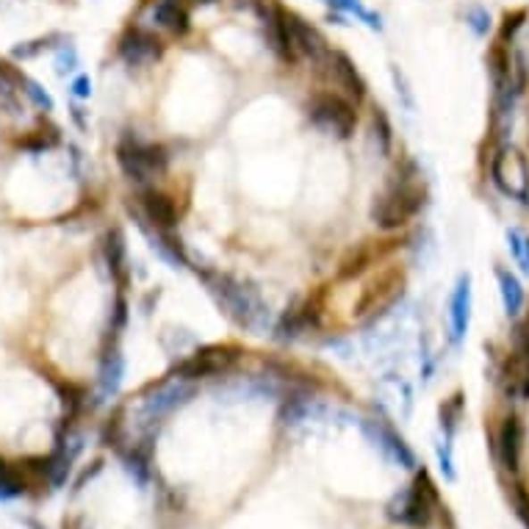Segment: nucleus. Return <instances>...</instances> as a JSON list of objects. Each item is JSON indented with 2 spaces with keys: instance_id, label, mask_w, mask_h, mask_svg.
Listing matches in <instances>:
<instances>
[{
  "instance_id": "f3484780",
  "label": "nucleus",
  "mask_w": 529,
  "mask_h": 529,
  "mask_svg": "<svg viewBox=\"0 0 529 529\" xmlns=\"http://www.w3.org/2000/svg\"><path fill=\"white\" fill-rule=\"evenodd\" d=\"M521 441H524L521 422L516 419V416H508L505 424H502V430H499L496 452H499V460H502V466L510 471V474H516V471H518V460H521Z\"/></svg>"
},
{
  "instance_id": "cd10ccee",
  "label": "nucleus",
  "mask_w": 529,
  "mask_h": 529,
  "mask_svg": "<svg viewBox=\"0 0 529 529\" xmlns=\"http://www.w3.org/2000/svg\"><path fill=\"white\" fill-rule=\"evenodd\" d=\"M55 145H59V133L55 130H50V133L37 130V133L28 136L25 142H20V147L28 150V153H45V150H53Z\"/></svg>"
},
{
  "instance_id": "6ab92c4d",
  "label": "nucleus",
  "mask_w": 529,
  "mask_h": 529,
  "mask_svg": "<svg viewBox=\"0 0 529 529\" xmlns=\"http://www.w3.org/2000/svg\"><path fill=\"white\" fill-rule=\"evenodd\" d=\"M122 374H125V357L120 349H108L100 360V374H97V385H100V397L111 399L122 385Z\"/></svg>"
},
{
  "instance_id": "79ce46f5",
  "label": "nucleus",
  "mask_w": 529,
  "mask_h": 529,
  "mask_svg": "<svg viewBox=\"0 0 529 529\" xmlns=\"http://www.w3.org/2000/svg\"><path fill=\"white\" fill-rule=\"evenodd\" d=\"M521 397L529 399V369H526V374L521 377Z\"/></svg>"
},
{
  "instance_id": "aec40b11",
  "label": "nucleus",
  "mask_w": 529,
  "mask_h": 529,
  "mask_svg": "<svg viewBox=\"0 0 529 529\" xmlns=\"http://www.w3.org/2000/svg\"><path fill=\"white\" fill-rule=\"evenodd\" d=\"M319 327V311H316V305L314 302H305L302 308H297V311H291V314H286L283 316V322H281V332H283V341L286 339H302L305 332H311V330H316Z\"/></svg>"
},
{
  "instance_id": "dca6fc26",
  "label": "nucleus",
  "mask_w": 529,
  "mask_h": 529,
  "mask_svg": "<svg viewBox=\"0 0 529 529\" xmlns=\"http://www.w3.org/2000/svg\"><path fill=\"white\" fill-rule=\"evenodd\" d=\"M449 322H452V341L460 344L471 324V277L468 274L458 277V286L449 302Z\"/></svg>"
},
{
  "instance_id": "a211bd4d",
  "label": "nucleus",
  "mask_w": 529,
  "mask_h": 529,
  "mask_svg": "<svg viewBox=\"0 0 529 529\" xmlns=\"http://www.w3.org/2000/svg\"><path fill=\"white\" fill-rule=\"evenodd\" d=\"M153 22H155V28H161V31L172 34V37H183L191 28V17H189L186 6L178 4V0H155Z\"/></svg>"
},
{
  "instance_id": "72a5a7b5",
  "label": "nucleus",
  "mask_w": 529,
  "mask_h": 529,
  "mask_svg": "<svg viewBox=\"0 0 529 529\" xmlns=\"http://www.w3.org/2000/svg\"><path fill=\"white\" fill-rule=\"evenodd\" d=\"M50 47V37L47 39H37V42H25V45H20V47H14L12 50V55L14 59H34V55H39L42 50H47Z\"/></svg>"
},
{
  "instance_id": "e433bc0d",
  "label": "nucleus",
  "mask_w": 529,
  "mask_h": 529,
  "mask_svg": "<svg viewBox=\"0 0 529 529\" xmlns=\"http://www.w3.org/2000/svg\"><path fill=\"white\" fill-rule=\"evenodd\" d=\"M100 471H103V460H95V463H92V468H87V471H83V474L75 480V491H80L87 483H92V480L100 474Z\"/></svg>"
},
{
  "instance_id": "a19ab883",
  "label": "nucleus",
  "mask_w": 529,
  "mask_h": 529,
  "mask_svg": "<svg viewBox=\"0 0 529 529\" xmlns=\"http://www.w3.org/2000/svg\"><path fill=\"white\" fill-rule=\"evenodd\" d=\"M178 4H183V6H211V4H216V0H178Z\"/></svg>"
},
{
  "instance_id": "473e14b6",
  "label": "nucleus",
  "mask_w": 529,
  "mask_h": 529,
  "mask_svg": "<svg viewBox=\"0 0 529 529\" xmlns=\"http://www.w3.org/2000/svg\"><path fill=\"white\" fill-rule=\"evenodd\" d=\"M513 508H516V516L521 518V524L529 529V493H526L524 485L513 488Z\"/></svg>"
},
{
  "instance_id": "2eb2a0df",
  "label": "nucleus",
  "mask_w": 529,
  "mask_h": 529,
  "mask_svg": "<svg viewBox=\"0 0 529 529\" xmlns=\"http://www.w3.org/2000/svg\"><path fill=\"white\" fill-rule=\"evenodd\" d=\"M286 22H289V37H291L294 53L308 55L311 62H322L330 47H327L324 37L316 31V28L311 22L299 20L297 14H286Z\"/></svg>"
},
{
  "instance_id": "bb28decb",
  "label": "nucleus",
  "mask_w": 529,
  "mask_h": 529,
  "mask_svg": "<svg viewBox=\"0 0 529 529\" xmlns=\"http://www.w3.org/2000/svg\"><path fill=\"white\" fill-rule=\"evenodd\" d=\"M372 125H374V139H380V155H388L394 145V133H391V122H388V117L382 114V108L374 111Z\"/></svg>"
},
{
  "instance_id": "f8f14e48",
  "label": "nucleus",
  "mask_w": 529,
  "mask_h": 529,
  "mask_svg": "<svg viewBox=\"0 0 529 529\" xmlns=\"http://www.w3.org/2000/svg\"><path fill=\"white\" fill-rule=\"evenodd\" d=\"M402 286H405V281H402V274H397V272L380 277V281H374L364 291V297L357 299L355 316L357 319H369V316L382 314L385 308H391V305L397 302V297H402Z\"/></svg>"
},
{
  "instance_id": "7ed1b4c3",
  "label": "nucleus",
  "mask_w": 529,
  "mask_h": 529,
  "mask_svg": "<svg viewBox=\"0 0 529 529\" xmlns=\"http://www.w3.org/2000/svg\"><path fill=\"white\" fill-rule=\"evenodd\" d=\"M117 164L128 181L150 183L170 170V150L161 142H142L136 136H122L117 145Z\"/></svg>"
},
{
  "instance_id": "4468645a",
  "label": "nucleus",
  "mask_w": 529,
  "mask_h": 529,
  "mask_svg": "<svg viewBox=\"0 0 529 529\" xmlns=\"http://www.w3.org/2000/svg\"><path fill=\"white\" fill-rule=\"evenodd\" d=\"M286 14L281 6H274L266 0L264 6V28H266V39H269V47L274 50V55L281 62H289L294 64L297 62V53H294V45H291V37H289V22H286Z\"/></svg>"
},
{
  "instance_id": "f257e3e1",
  "label": "nucleus",
  "mask_w": 529,
  "mask_h": 529,
  "mask_svg": "<svg viewBox=\"0 0 529 529\" xmlns=\"http://www.w3.org/2000/svg\"><path fill=\"white\" fill-rule=\"evenodd\" d=\"M424 197H427L424 181L413 170V164H407V170L397 172V178L374 200L372 222L380 231H399L422 211Z\"/></svg>"
},
{
  "instance_id": "ddd939ff",
  "label": "nucleus",
  "mask_w": 529,
  "mask_h": 529,
  "mask_svg": "<svg viewBox=\"0 0 529 529\" xmlns=\"http://www.w3.org/2000/svg\"><path fill=\"white\" fill-rule=\"evenodd\" d=\"M139 206H142V216L150 222V228L164 231V233H175L178 228V203L170 197V194H164L158 189H145L142 197H139Z\"/></svg>"
},
{
  "instance_id": "9d476101",
  "label": "nucleus",
  "mask_w": 529,
  "mask_h": 529,
  "mask_svg": "<svg viewBox=\"0 0 529 529\" xmlns=\"http://www.w3.org/2000/svg\"><path fill=\"white\" fill-rule=\"evenodd\" d=\"M117 53L128 67H150L164 55V42L145 28H128L117 42Z\"/></svg>"
},
{
  "instance_id": "412c9836",
  "label": "nucleus",
  "mask_w": 529,
  "mask_h": 529,
  "mask_svg": "<svg viewBox=\"0 0 529 529\" xmlns=\"http://www.w3.org/2000/svg\"><path fill=\"white\" fill-rule=\"evenodd\" d=\"M103 256H105V264H108L111 277H117V281H125V277H128V244H125L122 231H117V228L108 231L105 244H103Z\"/></svg>"
},
{
  "instance_id": "58836bf2",
  "label": "nucleus",
  "mask_w": 529,
  "mask_h": 529,
  "mask_svg": "<svg viewBox=\"0 0 529 529\" xmlns=\"http://www.w3.org/2000/svg\"><path fill=\"white\" fill-rule=\"evenodd\" d=\"M394 83H397V95H402V100H405V105L413 111V95H410V89H407V83H405V75L399 72V70H394Z\"/></svg>"
},
{
  "instance_id": "1a4fd4ad",
  "label": "nucleus",
  "mask_w": 529,
  "mask_h": 529,
  "mask_svg": "<svg viewBox=\"0 0 529 529\" xmlns=\"http://www.w3.org/2000/svg\"><path fill=\"white\" fill-rule=\"evenodd\" d=\"M319 67H324L327 80L332 83L336 89L344 92V97H349L355 105L366 97V80L360 78L357 67L349 62V55L339 53V50H327V55L322 62H316Z\"/></svg>"
},
{
  "instance_id": "ea45409f",
  "label": "nucleus",
  "mask_w": 529,
  "mask_h": 529,
  "mask_svg": "<svg viewBox=\"0 0 529 529\" xmlns=\"http://www.w3.org/2000/svg\"><path fill=\"white\" fill-rule=\"evenodd\" d=\"M518 344H521V349L529 355V322L521 327V332H518Z\"/></svg>"
},
{
  "instance_id": "f704fd0d",
  "label": "nucleus",
  "mask_w": 529,
  "mask_h": 529,
  "mask_svg": "<svg viewBox=\"0 0 529 529\" xmlns=\"http://www.w3.org/2000/svg\"><path fill=\"white\" fill-rule=\"evenodd\" d=\"M72 95H75L78 100L92 97V78H89V75H78V78L72 80Z\"/></svg>"
},
{
  "instance_id": "6e6552de",
  "label": "nucleus",
  "mask_w": 529,
  "mask_h": 529,
  "mask_svg": "<svg viewBox=\"0 0 529 529\" xmlns=\"http://www.w3.org/2000/svg\"><path fill=\"white\" fill-rule=\"evenodd\" d=\"M191 397H194V382H186V380H178L170 374V380H164L150 388V394L142 402V410L147 416V422H161L164 416H170L178 407H183Z\"/></svg>"
},
{
  "instance_id": "c9c22d12",
  "label": "nucleus",
  "mask_w": 529,
  "mask_h": 529,
  "mask_svg": "<svg viewBox=\"0 0 529 529\" xmlns=\"http://www.w3.org/2000/svg\"><path fill=\"white\" fill-rule=\"evenodd\" d=\"M526 20V14L524 12H516V14H508L505 17V28H502V39H513L516 37V31L521 28V22Z\"/></svg>"
},
{
  "instance_id": "423d86ee",
  "label": "nucleus",
  "mask_w": 529,
  "mask_h": 529,
  "mask_svg": "<svg viewBox=\"0 0 529 529\" xmlns=\"http://www.w3.org/2000/svg\"><path fill=\"white\" fill-rule=\"evenodd\" d=\"M236 360H239L236 347H206L200 352L189 355L186 360H181V364L172 369V377L186 380V382L208 380V377L225 374L228 369H233Z\"/></svg>"
},
{
  "instance_id": "2f4dec72",
  "label": "nucleus",
  "mask_w": 529,
  "mask_h": 529,
  "mask_svg": "<svg viewBox=\"0 0 529 529\" xmlns=\"http://www.w3.org/2000/svg\"><path fill=\"white\" fill-rule=\"evenodd\" d=\"M438 463H441V471L447 480H455V463H452V441L443 438L438 443Z\"/></svg>"
},
{
  "instance_id": "4c0bfd02",
  "label": "nucleus",
  "mask_w": 529,
  "mask_h": 529,
  "mask_svg": "<svg viewBox=\"0 0 529 529\" xmlns=\"http://www.w3.org/2000/svg\"><path fill=\"white\" fill-rule=\"evenodd\" d=\"M125 322H128V305H125V299H117V305H114V324H111L114 336H117V330L125 327Z\"/></svg>"
},
{
  "instance_id": "c85d7f7f",
  "label": "nucleus",
  "mask_w": 529,
  "mask_h": 529,
  "mask_svg": "<svg viewBox=\"0 0 529 529\" xmlns=\"http://www.w3.org/2000/svg\"><path fill=\"white\" fill-rule=\"evenodd\" d=\"M466 22H468V28L474 31L477 37H485L488 31H491V14H488V9H483V6H471L468 12H466Z\"/></svg>"
},
{
  "instance_id": "9b49d317",
  "label": "nucleus",
  "mask_w": 529,
  "mask_h": 529,
  "mask_svg": "<svg viewBox=\"0 0 529 529\" xmlns=\"http://www.w3.org/2000/svg\"><path fill=\"white\" fill-rule=\"evenodd\" d=\"M364 432L369 435V441L394 466H402V468H416V466H419V463H416L413 449L405 443V438L391 424H388L385 419H366L364 422Z\"/></svg>"
},
{
  "instance_id": "5701e85b",
  "label": "nucleus",
  "mask_w": 529,
  "mask_h": 529,
  "mask_svg": "<svg viewBox=\"0 0 529 529\" xmlns=\"http://www.w3.org/2000/svg\"><path fill=\"white\" fill-rule=\"evenodd\" d=\"M25 491L28 483L22 477V468H14L0 458V502H12V499L22 496Z\"/></svg>"
},
{
  "instance_id": "39448f33",
  "label": "nucleus",
  "mask_w": 529,
  "mask_h": 529,
  "mask_svg": "<svg viewBox=\"0 0 529 529\" xmlns=\"http://www.w3.org/2000/svg\"><path fill=\"white\" fill-rule=\"evenodd\" d=\"M355 108L357 105L339 92H322L308 103V122L324 136L349 139L357 128Z\"/></svg>"
},
{
  "instance_id": "393cba45",
  "label": "nucleus",
  "mask_w": 529,
  "mask_h": 529,
  "mask_svg": "<svg viewBox=\"0 0 529 529\" xmlns=\"http://www.w3.org/2000/svg\"><path fill=\"white\" fill-rule=\"evenodd\" d=\"M460 416H463V397H452L449 402L441 405V430H443V438H447V441L455 438V430L460 424Z\"/></svg>"
},
{
  "instance_id": "c756f323",
  "label": "nucleus",
  "mask_w": 529,
  "mask_h": 529,
  "mask_svg": "<svg viewBox=\"0 0 529 529\" xmlns=\"http://www.w3.org/2000/svg\"><path fill=\"white\" fill-rule=\"evenodd\" d=\"M508 241H510V249H513L516 261H518L521 269L529 274V239H524L518 231H510V233H508Z\"/></svg>"
},
{
  "instance_id": "a878e982",
  "label": "nucleus",
  "mask_w": 529,
  "mask_h": 529,
  "mask_svg": "<svg viewBox=\"0 0 529 529\" xmlns=\"http://www.w3.org/2000/svg\"><path fill=\"white\" fill-rule=\"evenodd\" d=\"M20 92L28 97V100H31L37 108H42L45 111V114H47V111H53V97L39 87V83L37 80H31V78H28V75H22L20 78Z\"/></svg>"
},
{
  "instance_id": "b1692460",
  "label": "nucleus",
  "mask_w": 529,
  "mask_h": 529,
  "mask_svg": "<svg viewBox=\"0 0 529 529\" xmlns=\"http://www.w3.org/2000/svg\"><path fill=\"white\" fill-rule=\"evenodd\" d=\"M322 4H327L330 9H336V12L357 17L360 22H366L372 31H382V17L377 12H369L364 4H360V0H322Z\"/></svg>"
},
{
  "instance_id": "4be33fe9",
  "label": "nucleus",
  "mask_w": 529,
  "mask_h": 529,
  "mask_svg": "<svg viewBox=\"0 0 529 529\" xmlns=\"http://www.w3.org/2000/svg\"><path fill=\"white\" fill-rule=\"evenodd\" d=\"M496 281H499V291H502V302H505L508 316H518L521 308H524V286H521V281L508 269H496Z\"/></svg>"
},
{
  "instance_id": "f03ea898",
  "label": "nucleus",
  "mask_w": 529,
  "mask_h": 529,
  "mask_svg": "<svg viewBox=\"0 0 529 529\" xmlns=\"http://www.w3.org/2000/svg\"><path fill=\"white\" fill-rule=\"evenodd\" d=\"M208 289L236 324H241L247 330H261L264 327L266 308H264V302H261L256 289L233 281V277H228V274L208 277Z\"/></svg>"
},
{
  "instance_id": "20e7f679",
  "label": "nucleus",
  "mask_w": 529,
  "mask_h": 529,
  "mask_svg": "<svg viewBox=\"0 0 529 529\" xmlns=\"http://www.w3.org/2000/svg\"><path fill=\"white\" fill-rule=\"evenodd\" d=\"M435 508H438V491H435L430 474L422 468V474L416 477V483L407 491L397 493L385 513L397 524H405V526H413V529H424V526L432 524Z\"/></svg>"
},
{
  "instance_id": "7c9ffc66",
  "label": "nucleus",
  "mask_w": 529,
  "mask_h": 529,
  "mask_svg": "<svg viewBox=\"0 0 529 529\" xmlns=\"http://www.w3.org/2000/svg\"><path fill=\"white\" fill-rule=\"evenodd\" d=\"M55 67H59V75H70L78 67V53L72 45H62L55 50Z\"/></svg>"
},
{
  "instance_id": "0eeeda50",
  "label": "nucleus",
  "mask_w": 529,
  "mask_h": 529,
  "mask_svg": "<svg viewBox=\"0 0 529 529\" xmlns=\"http://www.w3.org/2000/svg\"><path fill=\"white\" fill-rule=\"evenodd\" d=\"M491 175H493V183L502 189L508 197H516V200L529 197V170H526L524 155L516 147H502L493 155Z\"/></svg>"
}]
</instances>
